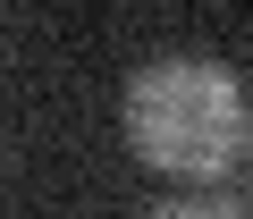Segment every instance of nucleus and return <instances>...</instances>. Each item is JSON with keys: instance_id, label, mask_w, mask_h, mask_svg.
<instances>
[{"instance_id": "f257e3e1", "label": "nucleus", "mask_w": 253, "mask_h": 219, "mask_svg": "<svg viewBox=\"0 0 253 219\" xmlns=\"http://www.w3.org/2000/svg\"><path fill=\"white\" fill-rule=\"evenodd\" d=\"M126 144L169 177H219L245 152V84L211 59H161L126 84Z\"/></svg>"}, {"instance_id": "f03ea898", "label": "nucleus", "mask_w": 253, "mask_h": 219, "mask_svg": "<svg viewBox=\"0 0 253 219\" xmlns=\"http://www.w3.org/2000/svg\"><path fill=\"white\" fill-rule=\"evenodd\" d=\"M152 219H253V211H236V202H169Z\"/></svg>"}]
</instances>
